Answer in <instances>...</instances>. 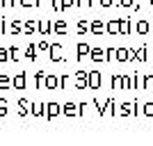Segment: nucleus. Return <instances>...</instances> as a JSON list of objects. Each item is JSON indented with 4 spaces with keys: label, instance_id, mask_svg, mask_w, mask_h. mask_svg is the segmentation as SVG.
Segmentation results:
<instances>
[]
</instances>
